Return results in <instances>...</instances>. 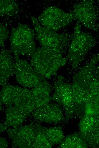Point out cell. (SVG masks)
Listing matches in <instances>:
<instances>
[{
  "mask_svg": "<svg viewBox=\"0 0 99 148\" xmlns=\"http://www.w3.org/2000/svg\"><path fill=\"white\" fill-rule=\"evenodd\" d=\"M60 144V148H86L88 147L87 143L81 135L78 134L67 136Z\"/></svg>",
  "mask_w": 99,
  "mask_h": 148,
  "instance_id": "e0dca14e",
  "label": "cell"
},
{
  "mask_svg": "<svg viewBox=\"0 0 99 148\" xmlns=\"http://www.w3.org/2000/svg\"><path fill=\"white\" fill-rule=\"evenodd\" d=\"M94 73L95 76L99 79V63L96 66L94 70Z\"/></svg>",
  "mask_w": 99,
  "mask_h": 148,
  "instance_id": "cb8c5ba5",
  "label": "cell"
},
{
  "mask_svg": "<svg viewBox=\"0 0 99 148\" xmlns=\"http://www.w3.org/2000/svg\"><path fill=\"white\" fill-rule=\"evenodd\" d=\"M8 143L6 139L4 137H0V145L1 148H7L8 147Z\"/></svg>",
  "mask_w": 99,
  "mask_h": 148,
  "instance_id": "603a6c76",
  "label": "cell"
},
{
  "mask_svg": "<svg viewBox=\"0 0 99 148\" xmlns=\"http://www.w3.org/2000/svg\"><path fill=\"white\" fill-rule=\"evenodd\" d=\"M9 137L14 148H32L35 138L34 124L21 126L17 128H7Z\"/></svg>",
  "mask_w": 99,
  "mask_h": 148,
  "instance_id": "9c48e42d",
  "label": "cell"
},
{
  "mask_svg": "<svg viewBox=\"0 0 99 148\" xmlns=\"http://www.w3.org/2000/svg\"><path fill=\"white\" fill-rule=\"evenodd\" d=\"M96 66L90 62L81 67L71 85L75 113L93 127L99 125V79L94 73Z\"/></svg>",
  "mask_w": 99,
  "mask_h": 148,
  "instance_id": "6da1fadb",
  "label": "cell"
},
{
  "mask_svg": "<svg viewBox=\"0 0 99 148\" xmlns=\"http://www.w3.org/2000/svg\"><path fill=\"white\" fill-rule=\"evenodd\" d=\"M0 133L6 130L7 129L4 125L3 124L0 123Z\"/></svg>",
  "mask_w": 99,
  "mask_h": 148,
  "instance_id": "d4e9b609",
  "label": "cell"
},
{
  "mask_svg": "<svg viewBox=\"0 0 99 148\" xmlns=\"http://www.w3.org/2000/svg\"><path fill=\"white\" fill-rule=\"evenodd\" d=\"M81 28V24L77 22L74 27L67 56L69 63L75 68L80 65L86 54L95 43L94 38L82 31Z\"/></svg>",
  "mask_w": 99,
  "mask_h": 148,
  "instance_id": "3957f363",
  "label": "cell"
},
{
  "mask_svg": "<svg viewBox=\"0 0 99 148\" xmlns=\"http://www.w3.org/2000/svg\"><path fill=\"white\" fill-rule=\"evenodd\" d=\"M75 19L73 13H67L55 6L46 8L38 20L42 25L56 31L63 28Z\"/></svg>",
  "mask_w": 99,
  "mask_h": 148,
  "instance_id": "5b68a950",
  "label": "cell"
},
{
  "mask_svg": "<svg viewBox=\"0 0 99 148\" xmlns=\"http://www.w3.org/2000/svg\"><path fill=\"white\" fill-rule=\"evenodd\" d=\"M14 73L18 83L27 87L34 88L38 84L41 76L25 60L15 56Z\"/></svg>",
  "mask_w": 99,
  "mask_h": 148,
  "instance_id": "ba28073f",
  "label": "cell"
},
{
  "mask_svg": "<svg viewBox=\"0 0 99 148\" xmlns=\"http://www.w3.org/2000/svg\"><path fill=\"white\" fill-rule=\"evenodd\" d=\"M14 63L10 52L2 48L0 54V84L1 86L8 83L9 79L15 74Z\"/></svg>",
  "mask_w": 99,
  "mask_h": 148,
  "instance_id": "4fadbf2b",
  "label": "cell"
},
{
  "mask_svg": "<svg viewBox=\"0 0 99 148\" xmlns=\"http://www.w3.org/2000/svg\"><path fill=\"white\" fill-rule=\"evenodd\" d=\"M30 90L36 109L48 104L52 100L50 95L51 86L46 79L42 76L38 85Z\"/></svg>",
  "mask_w": 99,
  "mask_h": 148,
  "instance_id": "7c38bea8",
  "label": "cell"
},
{
  "mask_svg": "<svg viewBox=\"0 0 99 148\" xmlns=\"http://www.w3.org/2000/svg\"><path fill=\"white\" fill-rule=\"evenodd\" d=\"M3 124L7 128L9 127L17 128L23 122L27 116L22 113L15 106L7 107Z\"/></svg>",
  "mask_w": 99,
  "mask_h": 148,
  "instance_id": "9a60e30c",
  "label": "cell"
},
{
  "mask_svg": "<svg viewBox=\"0 0 99 148\" xmlns=\"http://www.w3.org/2000/svg\"><path fill=\"white\" fill-rule=\"evenodd\" d=\"M15 106L22 113L27 116H30L36 109L30 90L22 88L16 98Z\"/></svg>",
  "mask_w": 99,
  "mask_h": 148,
  "instance_id": "5bb4252c",
  "label": "cell"
},
{
  "mask_svg": "<svg viewBox=\"0 0 99 148\" xmlns=\"http://www.w3.org/2000/svg\"><path fill=\"white\" fill-rule=\"evenodd\" d=\"M43 131L52 146L60 144L65 137L62 129L59 127L46 128L43 127Z\"/></svg>",
  "mask_w": 99,
  "mask_h": 148,
  "instance_id": "ac0fdd59",
  "label": "cell"
},
{
  "mask_svg": "<svg viewBox=\"0 0 99 148\" xmlns=\"http://www.w3.org/2000/svg\"><path fill=\"white\" fill-rule=\"evenodd\" d=\"M18 6L14 1L10 0L0 1V16H13L18 10Z\"/></svg>",
  "mask_w": 99,
  "mask_h": 148,
  "instance_id": "ffe728a7",
  "label": "cell"
},
{
  "mask_svg": "<svg viewBox=\"0 0 99 148\" xmlns=\"http://www.w3.org/2000/svg\"><path fill=\"white\" fill-rule=\"evenodd\" d=\"M73 11L75 19L89 29L95 25L96 15L94 5L90 0H83L75 5Z\"/></svg>",
  "mask_w": 99,
  "mask_h": 148,
  "instance_id": "30bf717a",
  "label": "cell"
},
{
  "mask_svg": "<svg viewBox=\"0 0 99 148\" xmlns=\"http://www.w3.org/2000/svg\"><path fill=\"white\" fill-rule=\"evenodd\" d=\"M34 125L35 138L32 148H51L52 146L44 133L43 126L38 123Z\"/></svg>",
  "mask_w": 99,
  "mask_h": 148,
  "instance_id": "d6986e66",
  "label": "cell"
},
{
  "mask_svg": "<svg viewBox=\"0 0 99 148\" xmlns=\"http://www.w3.org/2000/svg\"><path fill=\"white\" fill-rule=\"evenodd\" d=\"M0 26V45L1 47L3 48L5 42L8 37L9 30L2 24H1Z\"/></svg>",
  "mask_w": 99,
  "mask_h": 148,
  "instance_id": "7402d4cb",
  "label": "cell"
},
{
  "mask_svg": "<svg viewBox=\"0 0 99 148\" xmlns=\"http://www.w3.org/2000/svg\"><path fill=\"white\" fill-rule=\"evenodd\" d=\"M33 30L26 24L18 23L13 28L10 38L11 48L15 56H32L36 49Z\"/></svg>",
  "mask_w": 99,
  "mask_h": 148,
  "instance_id": "277c9868",
  "label": "cell"
},
{
  "mask_svg": "<svg viewBox=\"0 0 99 148\" xmlns=\"http://www.w3.org/2000/svg\"><path fill=\"white\" fill-rule=\"evenodd\" d=\"M86 142L91 147L99 148V129L91 135Z\"/></svg>",
  "mask_w": 99,
  "mask_h": 148,
  "instance_id": "44dd1931",
  "label": "cell"
},
{
  "mask_svg": "<svg viewBox=\"0 0 99 148\" xmlns=\"http://www.w3.org/2000/svg\"><path fill=\"white\" fill-rule=\"evenodd\" d=\"M22 88L8 83L2 86L0 92V102L7 106H12Z\"/></svg>",
  "mask_w": 99,
  "mask_h": 148,
  "instance_id": "2e32d148",
  "label": "cell"
},
{
  "mask_svg": "<svg viewBox=\"0 0 99 148\" xmlns=\"http://www.w3.org/2000/svg\"><path fill=\"white\" fill-rule=\"evenodd\" d=\"M32 114L35 120L45 123L57 124L65 120L60 106L57 103L49 102L36 109Z\"/></svg>",
  "mask_w": 99,
  "mask_h": 148,
  "instance_id": "8fae6325",
  "label": "cell"
},
{
  "mask_svg": "<svg viewBox=\"0 0 99 148\" xmlns=\"http://www.w3.org/2000/svg\"><path fill=\"white\" fill-rule=\"evenodd\" d=\"M62 53L56 49L42 46L33 54L30 64L40 76L50 79L56 76L59 69L66 63L67 59Z\"/></svg>",
  "mask_w": 99,
  "mask_h": 148,
  "instance_id": "7a4b0ae2",
  "label": "cell"
},
{
  "mask_svg": "<svg viewBox=\"0 0 99 148\" xmlns=\"http://www.w3.org/2000/svg\"><path fill=\"white\" fill-rule=\"evenodd\" d=\"M30 18L36 31V38L42 46L56 49L63 52V49L68 44V37L42 26L34 16Z\"/></svg>",
  "mask_w": 99,
  "mask_h": 148,
  "instance_id": "8992f818",
  "label": "cell"
},
{
  "mask_svg": "<svg viewBox=\"0 0 99 148\" xmlns=\"http://www.w3.org/2000/svg\"><path fill=\"white\" fill-rule=\"evenodd\" d=\"M54 83V92L52 100L62 106L66 118L75 113V106L71 85L66 82L63 77L59 75Z\"/></svg>",
  "mask_w": 99,
  "mask_h": 148,
  "instance_id": "52a82bcc",
  "label": "cell"
}]
</instances>
